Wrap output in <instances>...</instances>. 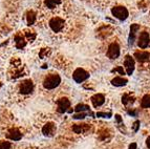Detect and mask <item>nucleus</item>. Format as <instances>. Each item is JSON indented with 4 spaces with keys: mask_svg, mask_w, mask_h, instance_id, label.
Listing matches in <instances>:
<instances>
[{
    "mask_svg": "<svg viewBox=\"0 0 150 149\" xmlns=\"http://www.w3.org/2000/svg\"><path fill=\"white\" fill-rule=\"evenodd\" d=\"M150 42V37H149V34L147 32H143L140 34L139 36V40H138V45L139 47L141 48H146L148 47Z\"/></svg>",
    "mask_w": 150,
    "mask_h": 149,
    "instance_id": "obj_9",
    "label": "nucleus"
},
{
    "mask_svg": "<svg viewBox=\"0 0 150 149\" xmlns=\"http://www.w3.org/2000/svg\"><path fill=\"white\" fill-rule=\"evenodd\" d=\"M26 20H28V25H32L34 24V22L36 21V14L33 11L28 13V16H26Z\"/></svg>",
    "mask_w": 150,
    "mask_h": 149,
    "instance_id": "obj_18",
    "label": "nucleus"
},
{
    "mask_svg": "<svg viewBox=\"0 0 150 149\" xmlns=\"http://www.w3.org/2000/svg\"><path fill=\"white\" fill-rule=\"evenodd\" d=\"M128 114H129L130 116H134V117H137V116H138L137 111H131V110H128Z\"/></svg>",
    "mask_w": 150,
    "mask_h": 149,
    "instance_id": "obj_28",
    "label": "nucleus"
},
{
    "mask_svg": "<svg viewBox=\"0 0 150 149\" xmlns=\"http://www.w3.org/2000/svg\"><path fill=\"white\" fill-rule=\"evenodd\" d=\"M126 83H127V80L123 77H115V79L111 80V84L113 86H124V85H126Z\"/></svg>",
    "mask_w": 150,
    "mask_h": 149,
    "instance_id": "obj_16",
    "label": "nucleus"
},
{
    "mask_svg": "<svg viewBox=\"0 0 150 149\" xmlns=\"http://www.w3.org/2000/svg\"><path fill=\"white\" fill-rule=\"evenodd\" d=\"M6 137L12 141H19L22 138V133L16 128H13V129L8 130V132L6 133Z\"/></svg>",
    "mask_w": 150,
    "mask_h": 149,
    "instance_id": "obj_11",
    "label": "nucleus"
},
{
    "mask_svg": "<svg viewBox=\"0 0 150 149\" xmlns=\"http://www.w3.org/2000/svg\"><path fill=\"white\" fill-rule=\"evenodd\" d=\"M111 14L115 16V18H118L119 20H126L129 15L127 9L124 6H115L111 10Z\"/></svg>",
    "mask_w": 150,
    "mask_h": 149,
    "instance_id": "obj_4",
    "label": "nucleus"
},
{
    "mask_svg": "<svg viewBox=\"0 0 150 149\" xmlns=\"http://www.w3.org/2000/svg\"><path fill=\"white\" fill-rule=\"evenodd\" d=\"M12 144L8 141H0V149H11Z\"/></svg>",
    "mask_w": 150,
    "mask_h": 149,
    "instance_id": "obj_22",
    "label": "nucleus"
},
{
    "mask_svg": "<svg viewBox=\"0 0 150 149\" xmlns=\"http://www.w3.org/2000/svg\"><path fill=\"white\" fill-rule=\"evenodd\" d=\"M57 111L60 112V114H64L68 110V108L70 107V102L67 98H62V99H59L57 101Z\"/></svg>",
    "mask_w": 150,
    "mask_h": 149,
    "instance_id": "obj_6",
    "label": "nucleus"
},
{
    "mask_svg": "<svg viewBox=\"0 0 150 149\" xmlns=\"http://www.w3.org/2000/svg\"><path fill=\"white\" fill-rule=\"evenodd\" d=\"M107 56L110 59H117L120 56V46L118 43H111L108 47Z\"/></svg>",
    "mask_w": 150,
    "mask_h": 149,
    "instance_id": "obj_7",
    "label": "nucleus"
},
{
    "mask_svg": "<svg viewBox=\"0 0 150 149\" xmlns=\"http://www.w3.org/2000/svg\"><path fill=\"white\" fill-rule=\"evenodd\" d=\"M141 106L143 108H150V96H145V97L142 99V102H141Z\"/></svg>",
    "mask_w": 150,
    "mask_h": 149,
    "instance_id": "obj_20",
    "label": "nucleus"
},
{
    "mask_svg": "<svg viewBox=\"0 0 150 149\" xmlns=\"http://www.w3.org/2000/svg\"><path fill=\"white\" fill-rule=\"evenodd\" d=\"M134 57L139 62H146L150 59V54L146 52H137L134 54Z\"/></svg>",
    "mask_w": 150,
    "mask_h": 149,
    "instance_id": "obj_14",
    "label": "nucleus"
},
{
    "mask_svg": "<svg viewBox=\"0 0 150 149\" xmlns=\"http://www.w3.org/2000/svg\"><path fill=\"white\" fill-rule=\"evenodd\" d=\"M88 77H89V74H88L87 72H85L83 68H77L73 74L74 80H75L77 83H82L83 81H85Z\"/></svg>",
    "mask_w": 150,
    "mask_h": 149,
    "instance_id": "obj_5",
    "label": "nucleus"
},
{
    "mask_svg": "<svg viewBox=\"0 0 150 149\" xmlns=\"http://www.w3.org/2000/svg\"><path fill=\"white\" fill-rule=\"evenodd\" d=\"M86 117V114H84V112H81V114H76V116H74V118L75 119H84V118Z\"/></svg>",
    "mask_w": 150,
    "mask_h": 149,
    "instance_id": "obj_27",
    "label": "nucleus"
},
{
    "mask_svg": "<svg viewBox=\"0 0 150 149\" xmlns=\"http://www.w3.org/2000/svg\"><path fill=\"white\" fill-rule=\"evenodd\" d=\"M34 88H35V85L33 83L32 80H23L22 82H20L19 86H18V90L21 94L23 96H26V94H30L34 92Z\"/></svg>",
    "mask_w": 150,
    "mask_h": 149,
    "instance_id": "obj_2",
    "label": "nucleus"
},
{
    "mask_svg": "<svg viewBox=\"0 0 150 149\" xmlns=\"http://www.w3.org/2000/svg\"><path fill=\"white\" fill-rule=\"evenodd\" d=\"M140 30V25L139 24H132L130 26V34H129V45L133 44V41L135 39V35L137 32Z\"/></svg>",
    "mask_w": 150,
    "mask_h": 149,
    "instance_id": "obj_13",
    "label": "nucleus"
},
{
    "mask_svg": "<svg viewBox=\"0 0 150 149\" xmlns=\"http://www.w3.org/2000/svg\"><path fill=\"white\" fill-rule=\"evenodd\" d=\"M139 128H140V122L139 121H135L134 123H133V130H134L135 132L138 131Z\"/></svg>",
    "mask_w": 150,
    "mask_h": 149,
    "instance_id": "obj_25",
    "label": "nucleus"
},
{
    "mask_svg": "<svg viewBox=\"0 0 150 149\" xmlns=\"http://www.w3.org/2000/svg\"><path fill=\"white\" fill-rule=\"evenodd\" d=\"M146 145H147L148 149H150V137H148L147 140H146Z\"/></svg>",
    "mask_w": 150,
    "mask_h": 149,
    "instance_id": "obj_29",
    "label": "nucleus"
},
{
    "mask_svg": "<svg viewBox=\"0 0 150 149\" xmlns=\"http://www.w3.org/2000/svg\"><path fill=\"white\" fill-rule=\"evenodd\" d=\"M61 83V78L58 74H50L43 80V86L45 89H55Z\"/></svg>",
    "mask_w": 150,
    "mask_h": 149,
    "instance_id": "obj_1",
    "label": "nucleus"
},
{
    "mask_svg": "<svg viewBox=\"0 0 150 149\" xmlns=\"http://www.w3.org/2000/svg\"><path fill=\"white\" fill-rule=\"evenodd\" d=\"M61 2H62V0H44L45 6L50 10H54V9L58 8L61 4Z\"/></svg>",
    "mask_w": 150,
    "mask_h": 149,
    "instance_id": "obj_15",
    "label": "nucleus"
},
{
    "mask_svg": "<svg viewBox=\"0 0 150 149\" xmlns=\"http://www.w3.org/2000/svg\"><path fill=\"white\" fill-rule=\"evenodd\" d=\"M15 40H16V41H15L16 46H17L18 48H21V47H23L25 45V41H24V39H23L22 36H20V35L16 36Z\"/></svg>",
    "mask_w": 150,
    "mask_h": 149,
    "instance_id": "obj_19",
    "label": "nucleus"
},
{
    "mask_svg": "<svg viewBox=\"0 0 150 149\" xmlns=\"http://www.w3.org/2000/svg\"><path fill=\"white\" fill-rule=\"evenodd\" d=\"M124 66L126 68V72L127 74H131L134 70V66H135V62L133 58L131 56H126L125 57V61H124Z\"/></svg>",
    "mask_w": 150,
    "mask_h": 149,
    "instance_id": "obj_10",
    "label": "nucleus"
},
{
    "mask_svg": "<svg viewBox=\"0 0 150 149\" xmlns=\"http://www.w3.org/2000/svg\"><path fill=\"white\" fill-rule=\"evenodd\" d=\"M74 131L76 132V133H81V132H84L86 131V130L88 129V126L86 124H81V125H75V126L73 127Z\"/></svg>",
    "mask_w": 150,
    "mask_h": 149,
    "instance_id": "obj_17",
    "label": "nucleus"
},
{
    "mask_svg": "<svg viewBox=\"0 0 150 149\" xmlns=\"http://www.w3.org/2000/svg\"><path fill=\"white\" fill-rule=\"evenodd\" d=\"M50 28H52V31L55 33H59L64 28L65 25V21L60 17H53L50 20Z\"/></svg>",
    "mask_w": 150,
    "mask_h": 149,
    "instance_id": "obj_3",
    "label": "nucleus"
},
{
    "mask_svg": "<svg viewBox=\"0 0 150 149\" xmlns=\"http://www.w3.org/2000/svg\"><path fill=\"white\" fill-rule=\"evenodd\" d=\"M76 111L77 112H83L84 110H89V107L87 105H84V104H79L76 106Z\"/></svg>",
    "mask_w": 150,
    "mask_h": 149,
    "instance_id": "obj_21",
    "label": "nucleus"
},
{
    "mask_svg": "<svg viewBox=\"0 0 150 149\" xmlns=\"http://www.w3.org/2000/svg\"><path fill=\"white\" fill-rule=\"evenodd\" d=\"M112 72H120V74H125V72H124V70H123L121 66H119V67H117V68H115V70H112Z\"/></svg>",
    "mask_w": 150,
    "mask_h": 149,
    "instance_id": "obj_26",
    "label": "nucleus"
},
{
    "mask_svg": "<svg viewBox=\"0 0 150 149\" xmlns=\"http://www.w3.org/2000/svg\"><path fill=\"white\" fill-rule=\"evenodd\" d=\"M91 102H93V105L95 107H100L105 102V97L102 94H97L91 98Z\"/></svg>",
    "mask_w": 150,
    "mask_h": 149,
    "instance_id": "obj_12",
    "label": "nucleus"
},
{
    "mask_svg": "<svg viewBox=\"0 0 150 149\" xmlns=\"http://www.w3.org/2000/svg\"><path fill=\"white\" fill-rule=\"evenodd\" d=\"M97 117H101V118H110L111 117V114L108 112V114H105V112H98Z\"/></svg>",
    "mask_w": 150,
    "mask_h": 149,
    "instance_id": "obj_24",
    "label": "nucleus"
},
{
    "mask_svg": "<svg viewBox=\"0 0 150 149\" xmlns=\"http://www.w3.org/2000/svg\"><path fill=\"white\" fill-rule=\"evenodd\" d=\"M129 149H137V144H135V143H132V144H130Z\"/></svg>",
    "mask_w": 150,
    "mask_h": 149,
    "instance_id": "obj_30",
    "label": "nucleus"
},
{
    "mask_svg": "<svg viewBox=\"0 0 150 149\" xmlns=\"http://www.w3.org/2000/svg\"><path fill=\"white\" fill-rule=\"evenodd\" d=\"M130 102H132V99H131V97H130L129 94H125L122 97V103L124 105H127L128 103H130Z\"/></svg>",
    "mask_w": 150,
    "mask_h": 149,
    "instance_id": "obj_23",
    "label": "nucleus"
},
{
    "mask_svg": "<svg viewBox=\"0 0 150 149\" xmlns=\"http://www.w3.org/2000/svg\"><path fill=\"white\" fill-rule=\"evenodd\" d=\"M56 131H57V127H56V125L54 124V123H52V122L46 123L42 128L43 134L46 136V137H53V136H55Z\"/></svg>",
    "mask_w": 150,
    "mask_h": 149,
    "instance_id": "obj_8",
    "label": "nucleus"
}]
</instances>
